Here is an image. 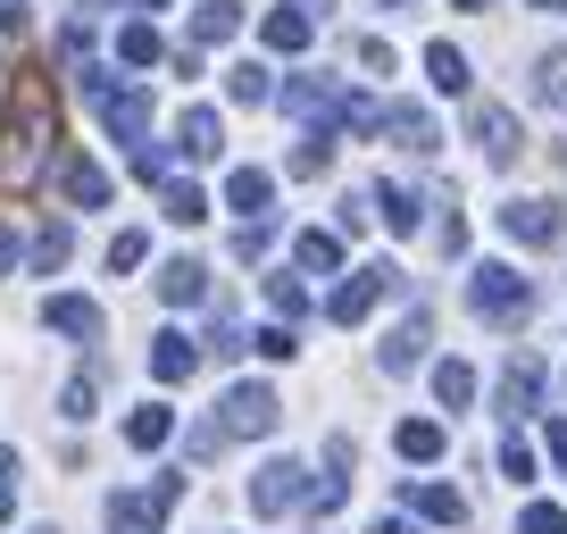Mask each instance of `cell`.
Listing matches in <instances>:
<instances>
[{"instance_id":"16","label":"cell","mask_w":567,"mask_h":534,"mask_svg":"<svg viewBox=\"0 0 567 534\" xmlns=\"http://www.w3.org/2000/svg\"><path fill=\"white\" fill-rule=\"evenodd\" d=\"M176 151H184V160H217V151H226L217 109H184V117H176Z\"/></svg>"},{"instance_id":"38","label":"cell","mask_w":567,"mask_h":534,"mask_svg":"<svg viewBox=\"0 0 567 534\" xmlns=\"http://www.w3.org/2000/svg\"><path fill=\"white\" fill-rule=\"evenodd\" d=\"M501 476H509V484H534V443H526V434H509V443H501Z\"/></svg>"},{"instance_id":"14","label":"cell","mask_w":567,"mask_h":534,"mask_svg":"<svg viewBox=\"0 0 567 534\" xmlns=\"http://www.w3.org/2000/svg\"><path fill=\"white\" fill-rule=\"evenodd\" d=\"M59 193H68L75 209H109V167H92L84 151H68V160H59Z\"/></svg>"},{"instance_id":"40","label":"cell","mask_w":567,"mask_h":534,"mask_svg":"<svg viewBox=\"0 0 567 534\" xmlns=\"http://www.w3.org/2000/svg\"><path fill=\"white\" fill-rule=\"evenodd\" d=\"M250 342H259L267 359H292V351H301V335H292V326H284V318H276V326H259V335H250Z\"/></svg>"},{"instance_id":"44","label":"cell","mask_w":567,"mask_h":534,"mask_svg":"<svg viewBox=\"0 0 567 534\" xmlns=\"http://www.w3.org/2000/svg\"><path fill=\"white\" fill-rule=\"evenodd\" d=\"M368 209H375V201H368V193H351V201L334 209V226H342V234H359V226H368Z\"/></svg>"},{"instance_id":"26","label":"cell","mask_w":567,"mask_h":534,"mask_svg":"<svg viewBox=\"0 0 567 534\" xmlns=\"http://www.w3.org/2000/svg\"><path fill=\"white\" fill-rule=\"evenodd\" d=\"M267 51H309V34H318V18H301V9H276V18L259 25Z\"/></svg>"},{"instance_id":"46","label":"cell","mask_w":567,"mask_h":534,"mask_svg":"<svg viewBox=\"0 0 567 534\" xmlns=\"http://www.w3.org/2000/svg\"><path fill=\"white\" fill-rule=\"evenodd\" d=\"M25 25V0H0V34H18Z\"/></svg>"},{"instance_id":"20","label":"cell","mask_w":567,"mask_h":534,"mask_svg":"<svg viewBox=\"0 0 567 534\" xmlns=\"http://www.w3.org/2000/svg\"><path fill=\"white\" fill-rule=\"evenodd\" d=\"M167 434H176V410H167V401H142V410L125 418V443H134V451H159Z\"/></svg>"},{"instance_id":"37","label":"cell","mask_w":567,"mask_h":534,"mask_svg":"<svg viewBox=\"0 0 567 534\" xmlns=\"http://www.w3.org/2000/svg\"><path fill=\"white\" fill-rule=\"evenodd\" d=\"M92 410H101V384H92V376H75V384L59 392V418H75V427H84Z\"/></svg>"},{"instance_id":"45","label":"cell","mask_w":567,"mask_h":534,"mask_svg":"<svg viewBox=\"0 0 567 534\" xmlns=\"http://www.w3.org/2000/svg\"><path fill=\"white\" fill-rule=\"evenodd\" d=\"M434 243H443V250H451V259H460V250H467V217H460V209H451V217H443V226H434Z\"/></svg>"},{"instance_id":"7","label":"cell","mask_w":567,"mask_h":534,"mask_svg":"<svg viewBox=\"0 0 567 534\" xmlns=\"http://www.w3.org/2000/svg\"><path fill=\"white\" fill-rule=\"evenodd\" d=\"M92 109H101V125L117 134V143H134V151L151 143V92H134V84H109Z\"/></svg>"},{"instance_id":"52","label":"cell","mask_w":567,"mask_h":534,"mask_svg":"<svg viewBox=\"0 0 567 534\" xmlns=\"http://www.w3.org/2000/svg\"><path fill=\"white\" fill-rule=\"evenodd\" d=\"M460 9H493V0H460Z\"/></svg>"},{"instance_id":"19","label":"cell","mask_w":567,"mask_h":534,"mask_svg":"<svg viewBox=\"0 0 567 534\" xmlns=\"http://www.w3.org/2000/svg\"><path fill=\"white\" fill-rule=\"evenodd\" d=\"M409 510H417L425 526H460V517H467V501L451 493V484H409Z\"/></svg>"},{"instance_id":"25","label":"cell","mask_w":567,"mask_h":534,"mask_svg":"<svg viewBox=\"0 0 567 534\" xmlns=\"http://www.w3.org/2000/svg\"><path fill=\"white\" fill-rule=\"evenodd\" d=\"M368 201H375V209H384V226H392V234H417V217H425V201L409 193V184H375Z\"/></svg>"},{"instance_id":"3","label":"cell","mask_w":567,"mask_h":534,"mask_svg":"<svg viewBox=\"0 0 567 534\" xmlns=\"http://www.w3.org/2000/svg\"><path fill=\"white\" fill-rule=\"evenodd\" d=\"M176 501H184V468H167L151 493H109V534H159Z\"/></svg>"},{"instance_id":"11","label":"cell","mask_w":567,"mask_h":534,"mask_svg":"<svg viewBox=\"0 0 567 534\" xmlns=\"http://www.w3.org/2000/svg\"><path fill=\"white\" fill-rule=\"evenodd\" d=\"M226 209H243V226H267V209H276V176H267V167H234V176H226Z\"/></svg>"},{"instance_id":"10","label":"cell","mask_w":567,"mask_h":534,"mask_svg":"<svg viewBox=\"0 0 567 534\" xmlns=\"http://www.w3.org/2000/svg\"><path fill=\"white\" fill-rule=\"evenodd\" d=\"M425 342H434V318H425V309H409V318H401V326H392V335H384V351H375V368H384V376H409V368H417V359H425Z\"/></svg>"},{"instance_id":"51","label":"cell","mask_w":567,"mask_h":534,"mask_svg":"<svg viewBox=\"0 0 567 534\" xmlns=\"http://www.w3.org/2000/svg\"><path fill=\"white\" fill-rule=\"evenodd\" d=\"M534 9H567V0H534Z\"/></svg>"},{"instance_id":"18","label":"cell","mask_w":567,"mask_h":534,"mask_svg":"<svg viewBox=\"0 0 567 534\" xmlns=\"http://www.w3.org/2000/svg\"><path fill=\"white\" fill-rule=\"evenodd\" d=\"M159 301H176V309L209 301V267H200V259H167L159 267Z\"/></svg>"},{"instance_id":"55","label":"cell","mask_w":567,"mask_h":534,"mask_svg":"<svg viewBox=\"0 0 567 534\" xmlns=\"http://www.w3.org/2000/svg\"><path fill=\"white\" fill-rule=\"evenodd\" d=\"M392 9H409V0H392Z\"/></svg>"},{"instance_id":"42","label":"cell","mask_w":567,"mask_h":534,"mask_svg":"<svg viewBox=\"0 0 567 534\" xmlns=\"http://www.w3.org/2000/svg\"><path fill=\"white\" fill-rule=\"evenodd\" d=\"M9 510H18V451L0 443V517H9Z\"/></svg>"},{"instance_id":"8","label":"cell","mask_w":567,"mask_h":534,"mask_svg":"<svg viewBox=\"0 0 567 534\" xmlns=\"http://www.w3.org/2000/svg\"><path fill=\"white\" fill-rule=\"evenodd\" d=\"M276 418H284V401H276L267 384H234L217 427H226V434H276Z\"/></svg>"},{"instance_id":"15","label":"cell","mask_w":567,"mask_h":534,"mask_svg":"<svg viewBox=\"0 0 567 534\" xmlns=\"http://www.w3.org/2000/svg\"><path fill=\"white\" fill-rule=\"evenodd\" d=\"M193 368H200V342H193V335H176V326H167V335H151V376H159V384H184Z\"/></svg>"},{"instance_id":"35","label":"cell","mask_w":567,"mask_h":534,"mask_svg":"<svg viewBox=\"0 0 567 534\" xmlns=\"http://www.w3.org/2000/svg\"><path fill=\"white\" fill-rule=\"evenodd\" d=\"M142 259H151V234H142V226H125L117 243H109V276H125V267H142Z\"/></svg>"},{"instance_id":"1","label":"cell","mask_w":567,"mask_h":534,"mask_svg":"<svg viewBox=\"0 0 567 534\" xmlns=\"http://www.w3.org/2000/svg\"><path fill=\"white\" fill-rule=\"evenodd\" d=\"M59 143V101H51V75H18L9 84V109H0V176L9 184H34L42 160Z\"/></svg>"},{"instance_id":"23","label":"cell","mask_w":567,"mask_h":534,"mask_svg":"<svg viewBox=\"0 0 567 534\" xmlns=\"http://www.w3.org/2000/svg\"><path fill=\"white\" fill-rule=\"evenodd\" d=\"M159 209H167V226H200V217H209V193L184 184V176H167L159 184Z\"/></svg>"},{"instance_id":"39","label":"cell","mask_w":567,"mask_h":534,"mask_svg":"<svg viewBox=\"0 0 567 534\" xmlns=\"http://www.w3.org/2000/svg\"><path fill=\"white\" fill-rule=\"evenodd\" d=\"M209 359H243V326H234L226 309L209 318Z\"/></svg>"},{"instance_id":"13","label":"cell","mask_w":567,"mask_h":534,"mask_svg":"<svg viewBox=\"0 0 567 534\" xmlns=\"http://www.w3.org/2000/svg\"><path fill=\"white\" fill-rule=\"evenodd\" d=\"M384 134H392V143L409 151V160H425V151L443 143V134H434V117H425L417 101H384Z\"/></svg>"},{"instance_id":"50","label":"cell","mask_w":567,"mask_h":534,"mask_svg":"<svg viewBox=\"0 0 567 534\" xmlns=\"http://www.w3.org/2000/svg\"><path fill=\"white\" fill-rule=\"evenodd\" d=\"M292 9H301V18H326V9H334V0H292Z\"/></svg>"},{"instance_id":"47","label":"cell","mask_w":567,"mask_h":534,"mask_svg":"<svg viewBox=\"0 0 567 534\" xmlns=\"http://www.w3.org/2000/svg\"><path fill=\"white\" fill-rule=\"evenodd\" d=\"M9 267H18V234L0 226V276H9Z\"/></svg>"},{"instance_id":"36","label":"cell","mask_w":567,"mask_h":534,"mask_svg":"<svg viewBox=\"0 0 567 534\" xmlns=\"http://www.w3.org/2000/svg\"><path fill=\"white\" fill-rule=\"evenodd\" d=\"M517 534H567V510L559 501H526V510H517Z\"/></svg>"},{"instance_id":"17","label":"cell","mask_w":567,"mask_h":534,"mask_svg":"<svg viewBox=\"0 0 567 534\" xmlns=\"http://www.w3.org/2000/svg\"><path fill=\"white\" fill-rule=\"evenodd\" d=\"M534 401H543V359H509V368H501V410L526 418Z\"/></svg>"},{"instance_id":"32","label":"cell","mask_w":567,"mask_h":534,"mask_svg":"<svg viewBox=\"0 0 567 534\" xmlns=\"http://www.w3.org/2000/svg\"><path fill=\"white\" fill-rule=\"evenodd\" d=\"M326 167H334V134H326V125H309L301 151H292V176H326Z\"/></svg>"},{"instance_id":"31","label":"cell","mask_w":567,"mask_h":534,"mask_svg":"<svg viewBox=\"0 0 567 534\" xmlns=\"http://www.w3.org/2000/svg\"><path fill=\"white\" fill-rule=\"evenodd\" d=\"M534 101L567 109V51H543V59H534Z\"/></svg>"},{"instance_id":"41","label":"cell","mask_w":567,"mask_h":534,"mask_svg":"<svg viewBox=\"0 0 567 534\" xmlns=\"http://www.w3.org/2000/svg\"><path fill=\"white\" fill-rule=\"evenodd\" d=\"M134 176H142V184H167V151L142 143V151H134Z\"/></svg>"},{"instance_id":"54","label":"cell","mask_w":567,"mask_h":534,"mask_svg":"<svg viewBox=\"0 0 567 534\" xmlns=\"http://www.w3.org/2000/svg\"><path fill=\"white\" fill-rule=\"evenodd\" d=\"M34 534H59V526H34Z\"/></svg>"},{"instance_id":"24","label":"cell","mask_w":567,"mask_h":534,"mask_svg":"<svg viewBox=\"0 0 567 534\" xmlns=\"http://www.w3.org/2000/svg\"><path fill=\"white\" fill-rule=\"evenodd\" d=\"M292 267H301V276H334V267H342V234H318V226H309L301 243H292Z\"/></svg>"},{"instance_id":"49","label":"cell","mask_w":567,"mask_h":534,"mask_svg":"<svg viewBox=\"0 0 567 534\" xmlns=\"http://www.w3.org/2000/svg\"><path fill=\"white\" fill-rule=\"evenodd\" d=\"M375 534H417V526H409V517H375Z\"/></svg>"},{"instance_id":"28","label":"cell","mask_w":567,"mask_h":534,"mask_svg":"<svg viewBox=\"0 0 567 534\" xmlns=\"http://www.w3.org/2000/svg\"><path fill=\"white\" fill-rule=\"evenodd\" d=\"M392 443H401V460H417V468H425V460H443V427H434V418H409Z\"/></svg>"},{"instance_id":"5","label":"cell","mask_w":567,"mask_h":534,"mask_svg":"<svg viewBox=\"0 0 567 534\" xmlns=\"http://www.w3.org/2000/svg\"><path fill=\"white\" fill-rule=\"evenodd\" d=\"M501 234H509V243H526V250H550L567 234V217H559V201H501Z\"/></svg>"},{"instance_id":"29","label":"cell","mask_w":567,"mask_h":534,"mask_svg":"<svg viewBox=\"0 0 567 534\" xmlns=\"http://www.w3.org/2000/svg\"><path fill=\"white\" fill-rule=\"evenodd\" d=\"M167 51V42H159V25H117V59H125V68H151V59H159Z\"/></svg>"},{"instance_id":"22","label":"cell","mask_w":567,"mask_h":534,"mask_svg":"<svg viewBox=\"0 0 567 534\" xmlns=\"http://www.w3.org/2000/svg\"><path fill=\"white\" fill-rule=\"evenodd\" d=\"M425 84H434V92H467V84H476V75H467V51L425 42Z\"/></svg>"},{"instance_id":"30","label":"cell","mask_w":567,"mask_h":534,"mask_svg":"<svg viewBox=\"0 0 567 534\" xmlns=\"http://www.w3.org/2000/svg\"><path fill=\"white\" fill-rule=\"evenodd\" d=\"M226 92H234V101H243V109L276 101V84H267V68H259V59H243V68H226Z\"/></svg>"},{"instance_id":"9","label":"cell","mask_w":567,"mask_h":534,"mask_svg":"<svg viewBox=\"0 0 567 534\" xmlns=\"http://www.w3.org/2000/svg\"><path fill=\"white\" fill-rule=\"evenodd\" d=\"M467 134H476V151H484V160H493V167H509V160H517V143H526V134H517V117H509V109H501V101H476V117H467Z\"/></svg>"},{"instance_id":"48","label":"cell","mask_w":567,"mask_h":534,"mask_svg":"<svg viewBox=\"0 0 567 534\" xmlns=\"http://www.w3.org/2000/svg\"><path fill=\"white\" fill-rule=\"evenodd\" d=\"M550 460L567 468V418H559V427H550Z\"/></svg>"},{"instance_id":"34","label":"cell","mask_w":567,"mask_h":534,"mask_svg":"<svg viewBox=\"0 0 567 534\" xmlns=\"http://www.w3.org/2000/svg\"><path fill=\"white\" fill-rule=\"evenodd\" d=\"M267 301H276V318H284V326L309 318V285H301V276H267Z\"/></svg>"},{"instance_id":"6","label":"cell","mask_w":567,"mask_h":534,"mask_svg":"<svg viewBox=\"0 0 567 534\" xmlns=\"http://www.w3.org/2000/svg\"><path fill=\"white\" fill-rule=\"evenodd\" d=\"M301 501H309V468L267 460L259 476H250V510H259V517H284V510H301Z\"/></svg>"},{"instance_id":"27","label":"cell","mask_w":567,"mask_h":534,"mask_svg":"<svg viewBox=\"0 0 567 534\" xmlns=\"http://www.w3.org/2000/svg\"><path fill=\"white\" fill-rule=\"evenodd\" d=\"M434 401H443V410H467V401H476V368H467V359H443V368H434Z\"/></svg>"},{"instance_id":"43","label":"cell","mask_w":567,"mask_h":534,"mask_svg":"<svg viewBox=\"0 0 567 534\" xmlns=\"http://www.w3.org/2000/svg\"><path fill=\"white\" fill-rule=\"evenodd\" d=\"M359 68H368V75H392V42L368 34V42H359Z\"/></svg>"},{"instance_id":"33","label":"cell","mask_w":567,"mask_h":534,"mask_svg":"<svg viewBox=\"0 0 567 534\" xmlns=\"http://www.w3.org/2000/svg\"><path fill=\"white\" fill-rule=\"evenodd\" d=\"M68 250H75V234H68V226H42L25 259H34V276H51V267H68Z\"/></svg>"},{"instance_id":"12","label":"cell","mask_w":567,"mask_h":534,"mask_svg":"<svg viewBox=\"0 0 567 534\" xmlns=\"http://www.w3.org/2000/svg\"><path fill=\"white\" fill-rule=\"evenodd\" d=\"M42 318H51V335H68V342H101V301H84V292H51Z\"/></svg>"},{"instance_id":"53","label":"cell","mask_w":567,"mask_h":534,"mask_svg":"<svg viewBox=\"0 0 567 534\" xmlns=\"http://www.w3.org/2000/svg\"><path fill=\"white\" fill-rule=\"evenodd\" d=\"M142 9H167V0H142Z\"/></svg>"},{"instance_id":"2","label":"cell","mask_w":567,"mask_h":534,"mask_svg":"<svg viewBox=\"0 0 567 534\" xmlns=\"http://www.w3.org/2000/svg\"><path fill=\"white\" fill-rule=\"evenodd\" d=\"M467 301H476L484 326H526L534 318V285L517 276V267H501V259H484L476 276H467Z\"/></svg>"},{"instance_id":"4","label":"cell","mask_w":567,"mask_h":534,"mask_svg":"<svg viewBox=\"0 0 567 534\" xmlns=\"http://www.w3.org/2000/svg\"><path fill=\"white\" fill-rule=\"evenodd\" d=\"M384 292H401V267H392V259H375V267H359V276H342V285H334L326 318H334V326H359L375 301H384Z\"/></svg>"},{"instance_id":"21","label":"cell","mask_w":567,"mask_h":534,"mask_svg":"<svg viewBox=\"0 0 567 534\" xmlns=\"http://www.w3.org/2000/svg\"><path fill=\"white\" fill-rule=\"evenodd\" d=\"M243 34V0H200L193 9V42H234Z\"/></svg>"}]
</instances>
